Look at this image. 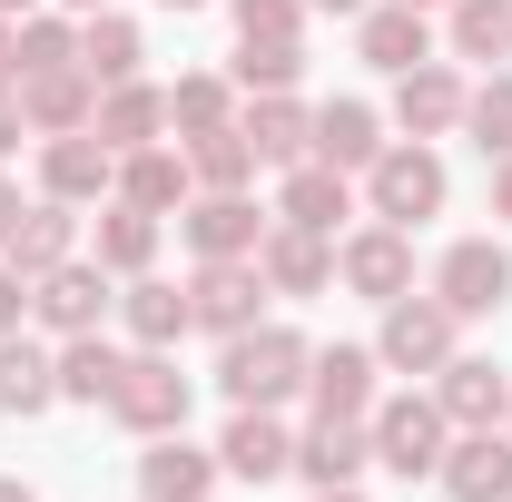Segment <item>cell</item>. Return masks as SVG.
I'll return each mask as SVG.
<instances>
[{"mask_svg":"<svg viewBox=\"0 0 512 502\" xmlns=\"http://www.w3.org/2000/svg\"><path fill=\"white\" fill-rule=\"evenodd\" d=\"M89 128H99V148H109V158H128V148L168 138V89H148V79H109Z\"/></svg>","mask_w":512,"mask_h":502,"instance_id":"cell-21","label":"cell"},{"mask_svg":"<svg viewBox=\"0 0 512 502\" xmlns=\"http://www.w3.org/2000/svg\"><path fill=\"white\" fill-rule=\"evenodd\" d=\"M444 40H453V60H512V0H453L444 10Z\"/></svg>","mask_w":512,"mask_h":502,"instance_id":"cell-33","label":"cell"},{"mask_svg":"<svg viewBox=\"0 0 512 502\" xmlns=\"http://www.w3.org/2000/svg\"><path fill=\"white\" fill-rule=\"evenodd\" d=\"M138 60H148L138 20H119V10H89V30H79V69L109 89V79H138Z\"/></svg>","mask_w":512,"mask_h":502,"instance_id":"cell-34","label":"cell"},{"mask_svg":"<svg viewBox=\"0 0 512 502\" xmlns=\"http://www.w3.org/2000/svg\"><path fill=\"white\" fill-rule=\"evenodd\" d=\"M30 10H40V0H0V20H30Z\"/></svg>","mask_w":512,"mask_h":502,"instance_id":"cell-48","label":"cell"},{"mask_svg":"<svg viewBox=\"0 0 512 502\" xmlns=\"http://www.w3.org/2000/svg\"><path fill=\"white\" fill-rule=\"evenodd\" d=\"M20 30V79H40V69H79V30L50 20V10H30V20H10Z\"/></svg>","mask_w":512,"mask_h":502,"instance_id":"cell-38","label":"cell"},{"mask_svg":"<svg viewBox=\"0 0 512 502\" xmlns=\"http://www.w3.org/2000/svg\"><path fill=\"white\" fill-rule=\"evenodd\" d=\"M453 325H463V315H453L444 296H394V306H384V335H375V365L384 375H444L453 365Z\"/></svg>","mask_w":512,"mask_h":502,"instance_id":"cell-4","label":"cell"},{"mask_svg":"<svg viewBox=\"0 0 512 502\" xmlns=\"http://www.w3.org/2000/svg\"><path fill=\"white\" fill-rule=\"evenodd\" d=\"M434 483H444L453 502H512V434H503V424L453 434L444 463H434Z\"/></svg>","mask_w":512,"mask_h":502,"instance_id":"cell-13","label":"cell"},{"mask_svg":"<svg viewBox=\"0 0 512 502\" xmlns=\"http://www.w3.org/2000/svg\"><path fill=\"white\" fill-rule=\"evenodd\" d=\"M276 217H286V227H316V237H335V227L355 217V178H345V168H325V158H306V168H286Z\"/></svg>","mask_w":512,"mask_h":502,"instance_id":"cell-25","label":"cell"},{"mask_svg":"<svg viewBox=\"0 0 512 502\" xmlns=\"http://www.w3.org/2000/svg\"><path fill=\"white\" fill-rule=\"evenodd\" d=\"M20 138H30V119H20V89H0V158H10Z\"/></svg>","mask_w":512,"mask_h":502,"instance_id":"cell-41","label":"cell"},{"mask_svg":"<svg viewBox=\"0 0 512 502\" xmlns=\"http://www.w3.org/2000/svg\"><path fill=\"white\" fill-rule=\"evenodd\" d=\"M178 148H188V178H197V188H256V168H266V158H256V138H247L237 119L207 128V138H178Z\"/></svg>","mask_w":512,"mask_h":502,"instance_id":"cell-32","label":"cell"},{"mask_svg":"<svg viewBox=\"0 0 512 502\" xmlns=\"http://www.w3.org/2000/svg\"><path fill=\"white\" fill-rule=\"evenodd\" d=\"M138 493H148V502H207V493H217V453H197L188 434H148V453H138Z\"/></svg>","mask_w":512,"mask_h":502,"instance_id":"cell-22","label":"cell"},{"mask_svg":"<svg viewBox=\"0 0 512 502\" xmlns=\"http://www.w3.org/2000/svg\"><path fill=\"white\" fill-rule=\"evenodd\" d=\"M40 197H60V207H99V197H119V158L99 148V128L40 138Z\"/></svg>","mask_w":512,"mask_h":502,"instance_id":"cell-9","label":"cell"},{"mask_svg":"<svg viewBox=\"0 0 512 502\" xmlns=\"http://www.w3.org/2000/svg\"><path fill=\"white\" fill-rule=\"evenodd\" d=\"M463 128L483 158H512V69H493L483 89H463Z\"/></svg>","mask_w":512,"mask_h":502,"instance_id":"cell-37","label":"cell"},{"mask_svg":"<svg viewBox=\"0 0 512 502\" xmlns=\"http://www.w3.org/2000/svg\"><path fill=\"white\" fill-rule=\"evenodd\" d=\"M365 434H375V463H384V473H404V483H424V473L444 463L453 424H444V404H434V394H375V414H365Z\"/></svg>","mask_w":512,"mask_h":502,"instance_id":"cell-3","label":"cell"},{"mask_svg":"<svg viewBox=\"0 0 512 502\" xmlns=\"http://www.w3.org/2000/svg\"><path fill=\"white\" fill-rule=\"evenodd\" d=\"M256 276H266V296H325V286H335V237L276 217L266 247H256Z\"/></svg>","mask_w":512,"mask_h":502,"instance_id":"cell-14","label":"cell"},{"mask_svg":"<svg viewBox=\"0 0 512 502\" xmlns=\"http://www.w3.org/2000/svg\"><path fill=\"white\" fill-rule=\"evenodd\" d=\"M60 404V355L50 345H30V335H0V414H50Z\"/></svg>","mask_w":512,"mask_h":502,"instance_id":"cell-29","label":"cell"},{"mask_svg":"<svg viewBox=\"0 0 512 502\" xmlns=\"http://www.w3.org/2000/svg\"><path fill=\"white\" fill-rule=\"evenodd\" d=\"M69 10H79V20H89V10H109V0H69Z\"/></svg>","mask_w":512,"mask_h":502,"instance_id":"cell-49","label":"cell"},{"mask_svg":"<svg viewBox=\"0 0 512 502\" xmlns=\"http://www.w3.org/2000/svg\"><path fill=\"white\" fill-rule=\"evenodd\" d=\"M434 404H444L453 434H483V424H503V414H512V375L493 365V355H453L444 375H434Z\"/></svg>","mask_w":512,"mask_h":502,"instance_id":"cell-16","label":"cell"},{"mask_svg":"<svg viewBox=\"0 0 512 502\" xmlns=\"http://www.w3.org/2000/svg\"><path fill=\"white\" fill-rule=\"evenodd\" d=\"M306 365H316V345L296 335V325H247V335H227V355H217V384H227V404H286V394H306Z\"/></svg>","mask_w":512,"mask_h":502,"instance_id":"cell-1","label":"cell"},{"mask_svg":"<svg viewBox=\"0 0 512 502\" xmlns=\"http://www.w3.org/2000/svg\"><path fill=\"white\" fill-rule=\"evenodd\" d=\"M158 10H207V0H158Z\"/></svg>","mask_w":512,"mask_h":502,"instance_id":"cell-51","label":"cell"},{"mask_svg":"<svg viewBox=\"0 0 512 502\" xmlns=\"http://www.w3.org/2000/svg\"><path fill=\"white\" fill-rule=\"evenodd\" d=\"M355 60L384 69V79L424 69V60H434V10H404V0H375V10H355Z\"/></svg>","mask_w":512,"mask_h":502,"instance_id":"cell-11","label":"cell"},{"mask_svg":"<svg viewBox=\"0 0 512 502\" xmlns=\"http://www.w3.org/2000/svg\"><path fill=\"white\" fill-rule=\"evenodd\" d=\"M0 256H10L20 276H50V266H69V256H79V207H60V197H30V207H20V227L0 237Z\"/></svg>","mask_w":512,"mask_h":502,"instance_id":"cell-20","label":"cell"},{"mask_svg":"<svg viewBox=\"0 0 512 502\" xmlns=\"http://www.w3.org/2000/svg\"><path fill=\"white\" fill-rule=\"evenodd\" d=\"M178 227H188L197 256H256L266 247V217H256L247 188H197L188 207H178Z\"/></svg>","mask_w":512,"mask_h":502,"instance_id":"cell-12","label":"cell"},{"mask_svg":"<svg viewBox=\"0 0 512 502\" xmlns=\"http://www.w3.org/2000/svg\"><path fill=\"white\" fill-rule=\"evenodd\" d=\"M20 315H30V276L0 256V335H20Z\"/></svg>","mask_w":512,"mask_h":502,"instance_id":"cell-40","label":"cell"},{"mask_svg":"<svg viewBox=\"0 0 512 502\" xmlns=\"http://www.w3.org/2000/svg\"><path fill=\"white\" fill-rule=\"evenodd\" d=\"M20 119L40 128V138L89 128L99 119V79H89V69H40V79H20Z\"/></svg>","mask_w":512,"mask_h":502,"instance_id":"cell-23","label":"cell"},{"mask_svg":"<svg viewBox=\"0 0 512 502\" xmlns=\"http://www.w3.org/2000/svg\"><path fill=\"white\" fill-rule=\"evenodd\" d=\"M365 207H375L384 227L444 217V158H434V138H394L375 168H365Z\"/></svg>","mask_w":512,"mask_h":502,"instance_id":"cell-2","label":"cell"},{"mask_svg":"<svg viewBox=\"0 0 512 502\" xmlns=\"http://www.w3.org/2000/svg\"><path fill=\"white\" fill-rule=\"evenodd\" d=\"M394 128H404V138H444V128H463V79H453L444 60L404 69V79H394Z\"/></svg>","mask_w":512,"mask_h":502,"instance_id":"cell-24","label":"cell"},{"mask_svg":"<svg viewBox=\"0 0 512 502\" xmlns=\"http://www.w3.org/2000/svg\"><path fill=\"white\" fill-rule=\"evenodd\" d=\"M109 414H119L138 443H148V434H188V375L168 365V345H138V355H128Z\"/></svg>","mask_w":512,"mask_h":502,"instance_id":"cell-5","label":"cell"},{"mask_svg":"<svg viewBox=\"0 0 512 502\" xmlns=\"http://www.w3.org/2000/svg\"><path fill=\"white\" fill-rule=\"evenodd\" d=\"M237 119V79H217V69H188L178 89H168V128L178 138H207V128Z\"/></svg>","mask_w":512,"mask_h":502,"instance_id":"cell-35","label":"cell"},{"mask_svg":"<svg viewBox=\"0 0 512 502\" xmlns=\"http://www.w3.org/2000/svg\"><path fill=\"white\" fill-rule=\"evenodd\" d=\"M188 306H197V325H207V335H247L256 306H266V276H256V256H197Z\"/></svg>","mask_w":512,"mask_h":502,"instance_id":"cell-10","label":"cell"},{"mask_svg":"<svg viewBox=\"0 0 512 502\" xmlns=\"http://www.w3.org/2000/svg\"><path fill=\"white\" fill-rule=\"evenodd\" d=\"M503 424H512V414H503Z\"/></svg>","mask_w":512,"mask_h":502,"instance_id":"cell-52","label":"cell"},{"mask_svg":"<svg viewBox=\"0 0 512 502\" xmlns=\"http://www.w3.org/2000/svg\"><path fill=\"white\" fill-rule=\"evenodd\" d=\"M89 256H99L109 276H148V266H158V217H148V207H128V197H99Z\"/></svg>","mask_w":512,"mask_h":502,"instance_id":"cell-28","label":"cell"},{"mask_svg":"<svg viewBox=\"0 0 512 502\" xmlns=\"http://www.w3.org/2000/svg\"><path fill=\"white\" fill-rule=\"evenodd\" d=\"M375 345H316V365H306V394H316V414H375Z\"/></svg>","mask_w":512,"mask_h":502,"instance_id":"cell-26","label":"cell"},{"mask_svg":"<svg viewBox=\"0 0 512 502\" xmlns=\"http://www.w3.org/2000/svg\"><path fill=\"white\" fill-rule=\"evenodd\" d=\"M384 148H394V138H384V119L365 109V99H325V109H316V158H325V168L365 178Z\"/></svg>","mask_w":512,"mask_h":502,"instance_id":"cell-27","label":"cell"},{"mask_svg":"<svg viewBox=\"0 0 512 502\" xmlns=\"http://www.w3.org/2000/svg\"><path fill=\"white\" fill-rule=\"evenodd\" d=\"M0 89H20V30L0 20Z\"/></svg>","mask_w":512,"mask_h":502,"instance_id":"cell-42","label":"cell"},{"mask_svg":"<svg viewBox=\"0 0 512 502\" xmlns=\"http://www.w3.org/2000/svg\"><path fill=\"white\" fill-rule=\"evenodd\" d=\"M306 10H335V20H355V10H375V0H306Z\"/></svg>","mask_w":512,"mask_h":502,"instance_id":"cell-45","label":"cell"},{"mask_svg":"<svg viewBox=\"0 0 512 502\" xmlns=\"http://www.w3.org/2000/svg\"><path fill=\"white\" fill-rule=\"evenodd\" d=\"M434 296H444L453 315H503L512 306V256L493 247V237H453L444 266H434Z\"/></svg>","mask_w":512,"mask_h":502,"instance_id":"cell-8","label":"cell"},{"mask_svg":"<svg viewBox=\"0 0 512 502\" xmlns=\"http://www.w3.org/2000/svg\"><path fill=\"white\" fill-rule=\"evenodd\" d=\"M404 10H453V0H404Z\"/></svg>","mask_w":512,"mask_h":502,"instance_id":"cell-50","label":"cell"},{"mask_svg":"<svg viewBox=\"0 0 512 502\" xmlns=\"http://www.w3.org/2000/svg\"><path fill=\"white\" fill-rule=\"evenodd\" d=\"M128 375V355L109 335H60V404H109Z\"/></svg>","mask_w":512,"mask_h":502,"instance_id":"cell-31","label":"cell"},{"mask_svg":"<svg viewBox=\"0 0 512 502\" xmlns=\"http://www.w3.org/2000/svg\"><path fill=\"white\" fill-rule=\"evenodd\" d=\"M237 10V40H296L306 30V0H227Z\"/></svg>","mask_w":512,"mask_h":502,"instance_id":"cell-39","label":"cell"},{"mask_svg":"<svg viewBox=\"0 0 512 502\" xmlns=\"http://www.w3.org/2000/svg\"><path fill=\"white\" fill-rule=\"evenodd\" d=\"M20 207H30V197L10 188V168H0V237H10V227H20Z\"/></svg>","mask_w":512,"mask_h":502,"instance_id":"cell-44","label":"cell"},{"mask_svg":"<svg viewBox=\"0 0 512 502\" xmlns=\"http://www.w3.org/2000/svg\"><path fill=\"white\" fill-rule=\"evenodd\" d=\"M335 276L365 296V306H394V296H414V227H355L345 247H335Z\"/></svg>","mask_w":512,"mask_h":502,"instance_id":"cell-7","label":"cell"},{"mask_svg":"<svg viewBox=\"0 0 512 502\" xmlns=\"http://www.w3.org/2000/svg\"><path fill=\"white\" fill-rule=\"evenodd\" d=\"M365 463H375V434H365V414H316V424L296 434V473H306L316 493H325V483H355Z\"/></svg>","mask_w":512,"mask_h":502,"instance_id":"cell-17","label":"cell"},{"mask_svg":"<svg viewBox=\"0 0 512 502\" xmlns=\"http://www.w3.org/2000/svg\"><path fill=\"white\" fill-rule=\"evenodd\" d=\"M119 325L138 335V345H178L197 325V306H188V286H168V276H128L119 286Z\"/></svg>","mask_w":512,"mask_h":502,"instance_id":"cell-30","label":"cell"},{"mask_svg":"<svg viewBox=\"0 0 512 502\" xmlns=\"http://www.w3.org/2000/svg\"><path fill=\"white\" fill-rule=\"evenodd\" d=\"M119 197H128V207H148V217H178V207L197 197V178H188V148H168V138L128 148V158H119Z\"/></svg>","mask_w":512,"mask_h":502,"instance_id":"cell-19","label":"cell"},{"mask_svg":"<svg viewBox=\"0 0 512 502\" xmlns=\"http://www.w3.org/2000/svg\"><path fill=\"white\" fill-rule=\"evenodd\" d=\"M217 473H237V483H276V473H296V434H286L266 404H237L227 434H217Z\"/></svg>","mask_w":512,"mask_h":502,"instance_id":"cell-15","label":"cell"},{"mask_svg":"<svg viewBox=\"0 0 512 502\" xmlns=\"http://www.w3.org/2000/svg\"><path fill=\"white\" fill-rule=\"evenodd\" d=\"M237 128L256 138V158H266V168H306V158H316V109H296V89L247 99V109H237Z\"/></svg>","mask_w":512,"mask_h":502,"instance_id":"cell-18","label":"cell"},{"mask_svg":"<svg viewBox=\"0 0 512 502\" xmlns=\"http://www.w3.org/2000/svg\"><path fill=\"white\" fill-rule=\"evenodd\" d=\"M0 502H30V483H20V473H0Z\"/></svg>","mask_w":512,"mask_h":502,"instance_id":"cell-46","label":"cell"},{"mask_svg":"<svg viewBox=\"0 0 512 502\" xmlns=\"http://www.w3.org/2000/svg\"><path fill=\"white\" fill-rule=\"evenodd\" d=\"M109 306H119V286H109L99 256H69V266H50V276H30V315H40L50 335H99Z\"/></svg>","mask_w":512,"mask_h":502,"instance_id":"cell-6","label":"cell"},{"mask_svg":"<svg viewBox=\"0 0 512 502\" xmlns=\"http://www.w3.org/2000/svg\"><path fill=\"white\" fill-rule=\"evenodd\" d=\"M306 79V40H237V89L266 99V89H296Z\"/></svg>","mask_w":512,"mask_h":502,"instance_id":"cell-36","label":"cell"},{"mask_svg":"<svg viewBox=\"0 0 512 502\" xmlns=\"http://www.w3.org/2000/svg\"><path fill=\"white\" fill-rule=\"evenodd\" d=\"M316 502H365V493H355V483H325V493Z\"/></svg>","mask_w":512,"mask_h":502,"instance_id":"cell-47","label":"cell"},{"mask_svg":"<svg viewBox=\"0 0 512 502\" xmlns=\"http://www.w3.org/2000/svg\"><path fill=\"white\" fill-rule=\"evenodd\" d=\"M493 217L512 227V158H493Z\"/></svg>","mask_w":512,"mask_h":502,"instance_id":"cell-43","label":"cell"}]
</instances>
